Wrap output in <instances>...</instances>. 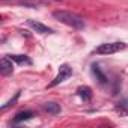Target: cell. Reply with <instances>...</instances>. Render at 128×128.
I'll list each match as a JSON object with an SVG mask.
<instances>
[{
  "instance_id": "obj_11",
  "label": "cell",
  "mask_w": 128,
  "mask_h": 128,
  "mask_svg": "<svg viewBox=\"0 0 128 128\" xmlns=\"http://www.w3.org/2000/svg\"><path fill=\"white\" fill-rule=\"evenodd\" d=\"M18 98H20V92H17V94H15V96H14L12 100H9V101H8L6 104H3V106H2V108H0V110H2V112H5V110H8V108H9L11 106H14V104L17 102V100H18Z\"/></svg>"
},
{
  "instance_id": "obj_13",
  "label": "cell",
  "mask_w": 128,
  "mask_h": 128,
  "mask_svg": "<svg viewBox=\"0 0 128 128\" xmlns=\"http://www.w3.org/2000/svg\"><path fill=\"white\" fill-rule=\"evenodd\" d=\"M54 2H62V0H54Z\"/></svg>"
},
{
  "instance_id": "obj_9",
  "label": "cell",
  "mask_w": 128,
  "mask_h": 128,
  "mask_svg": "<svg viewBox=\"0 0 128 128\" xmlns=\"http://www.w3.org/2000/svg\"><path fill=\"white\" fill-rule=\"evenodd\" d=\"M92 74L96 77V80H98L101 84H106V83H107V77H106V74L101 71L100 65H92Z\"/></svg>"
},
{
  "instance_id": "obj_8",
  "label": "cell",
  "mask_w": 128,
  "mask_h": 128,
  "mask_svg": "<svg viewBox=\"0 0 128 128\" xmlns=\"http://www.w3.org/2000/svg\"><path fill=\"white\" fill-rule=\"evenodd\" d=\"M33 116H35L33 112H30V110H24V112L17 113L12 122H14V124H20V122H23V120H29V119H32Z\"/></svg>"
},
{
  "instance_id": "obj_3",
  "label": "cell",
  "mask_w": 128,
  "mask_h": 128,
  "mask_svg": "<svg viewBox=\"0 0 128 128\" xmlns=\"http://www.w3.org/2000/svg\"><path fill=\"white\" fill-rule=\"evenodd\" d=\"M72 76V68L68 65V63H65V65H62L60 68H59V72H57V76L54 77V80L48 84V88H54V86H57L59 83H62L63 80H66L68 77H71Z\"/></svg>"
},
{
  "instance_id": "obj_12",
  "label": "cell",
  "mask_w": 128,
  "mask_h": 128,
  "mask_svg": "<svg viewBox=\"0 0 128 128\" xmlns=\"http://www.w3.org/2000/svg\"><path fill=\"white\" fill-rule=\"evenodd\" d=\"M20 5H21V6H30V8H36L39 3H38V2H27V0H26V2H20Z\"/></svg>"
},
{
  "instance_id": "obj_10",
  "label": "cell",
  "mask_w": 128,
  "mask_h": 128,
  "mask_svg": "<svg viewBox=\"0 0 128 128\" xmlns=\"http://www.w3.org/2000/svg\"><path fill=\"white\" fill-rule=\"evenodd\" d=\"M42 108H44L47 113H50V114H59V113H60V106H59L57 102H53V101L45 102V104L42 106Z\"/></svg>"
},
{
  "instance_id": "obj_2",
  "label": "cell",
  "mask_w": 128,
  "mask_h": 128,
  "mask_svg": "<svg viewBox=\"0 0 128 128\" xmlns=\"http://www.w3.org/2000/svg\"><path fill=\"white\" fill-rule=\"evenodd\" d=\"M126 45L124 42H106V44H101L98 45L94 51L96 54H114L120 50H124Z\"/></svg>"
},
{
  "instance_id": "obj_4",
  "label": "cell",
  "mask_w": 128,
  "mask_h": 128,
  "mask_svg": "<svg viewBox=\"0 0 128 128\" xmlns=\"http://www.w3.org/2000/svg\"><path fill=\"white\" fill-rule=\"evenodd\" d=\"M27 26L32 27V29H33L35 32H38V33H44V35L53 33V29H50V27H47L45 24H42V23H39V21H35V20H29V21H27Z\"/></svg>"
},
{
  "instance_id": "obj_5",
  "label": "cell",
  "mask_w": 128,
  "mask_h": 128,
  "mask_svg": "<svg viewBox=\"0 0 128 128\" xmlns=\"http://www.w3.org/2000/svg\"><path fill=\"white\" fill-rule=\"evenodd\" d=\"M12 71H14V65H12V60L6 56V57H3L2 60H0V72H2V76H9V74H12Z\"/></svg>"
},
{
  "instance_id": "obj_7",
  "label": "cell",
  "mask_w": 128,
  "mask_h": 128,
  "mask_svg": "<svg viewBox=\"0 0 128 128\" xmlns=\"http://www.w3.org/2000/svg\"><path fill=\"white\" fill-rule=\"evenodd\" d=\"M77 95H78L84 102H89V101L92 100V90H90V88H88V86L78 88V89H77Z\"/></svg>"
},
{
  "instance_id": "obj_1",
  "label": "cell",
  "mask_w": 128,
  "mask_h": 128,
  "mask_svg": "<svg viewBox=\"0 0 128 128\" xmlns=\"http://www.w3.org/2000/svg\"><path fill=\"white\" fill-rule=\"evenodd\" d=\"M53 17L57 21L66 24V26H70L72 29H83L84 27V20L80 15H77L74 12H70V11H54Z\"/></svg>"
},
{
  "instance_id": "obj_6",
  "label": "cell",
  "mask_w": 128,
  "mask_h": 128,
  "mask_svg": "<svg viewBox=\"0 0 128 128\" xmlns=\"http://www.w3.org/2000/svg\"><path fill=\"white\" fill-rule=\"evenodd\" d=\"M8 57L12 62L20 63V65H32V59L29 56H24V54H9Z\"/></svg>"
}]
</instances>
